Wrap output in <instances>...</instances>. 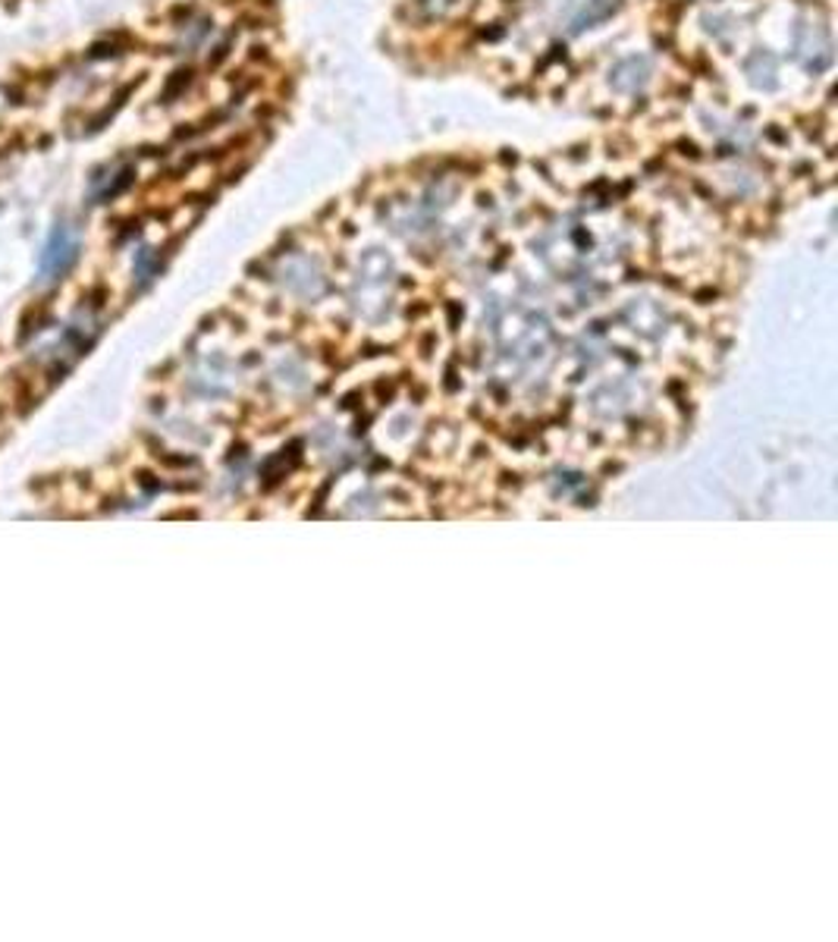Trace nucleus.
<instances>
[{"label": "nucleus", "mask_w": 838, "mask_h": 942, "mask_svg": "<svg viewBox=\"0 0 838 942\" xmlns=\"http://www.w3.org/2000/svg\"><path fill=\"white\" fill-rule=\"evenodd\" d=\"M76 248H79V240L70 233V227H54L51 240L45 245V255H41V277H60L63 270H70V265L76 261Z\"/></svg>", "instance_id": "nucleus-1"}]
</instances>
